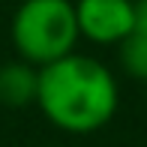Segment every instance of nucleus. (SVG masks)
<instances>
[{
    "instance_id": "nucleus-4",
    "label": "nucleus",
    "mask_w": 147,
    "mask_h": 147,
    "mask_svg": "<svg viewBox=\"0 0 147 147\" xmlns=\"http://www.w3.org/2000/svg\"><path fill=\"white\" fill-rule=\"evenodd\" d=\"M39 90V69L27 60H9L0 63V105L6 108H24L36 102Z\"/></svg>"
},
{
    "instance_id": "nucleus-3",
    "label": "nucleus",
    "mask_w": 147,
    "mask_h": 147,
    "mask_svg": "<svg viewBox=\"0 0 147 147\" xmlns=\"http://www.w3.org/2000/svg\"><path fill=\"white\" fill-rule=\"evenodd\" d=\"M78 33L96 45H120L135 30V0H78Z\"/></svg>"
},
{
    "instance_id": "nucleus-5",
    "label": "nucleus",
    "mask_w": 147,
    "mask_h": 147,
    "mask_svg": "<svg viewBox=\"0 0 147 147\" xmlns=\"http://www.w3.org/2000/svg\"><path fill=\"white\" fill-rule=\"evenodd\" d=\"M117 57H120V66H123L126 75L138 78V81H147V36L144 33L132 30L117 45Z\"/></svg>"
},
{
    "instance_id": "nucleus-6",
    "label": "nucleus",
    "mask_w": 147,
    "mask_h": 147,
    "mask_svg": "<svg viewBox=\"0 0 147 147\" xmlns=\"http://www.w3.org/2000/svg\"><path fill=\"white\" fill-rule=\"evenodd\" d=\"M135 30L147 36V0H135Z\"/></svg>"
},
{
    "instance_id": "nucleus-2",
    "label": "nucleus",
    "mask_w": 147,
    "mask_h": 147,
    "mask_svg": "<svg viewBox=\"0 0 147 147\" xmlns=\"http://www.w3.org/2000/svg\"><path fill=\"white\" fill-rule=\"evenodd\" d=\"M9 36L18 57L30 66H48L75 51L78 18L72 0H21L9 24Z\"/></svg>"
},
{
    "instance_id": "nucleus-1",
    "label": "nucleus",
    "mask_w": 147,
    "mask_h": 147,
    "mask_svg": "<svg viewBox=\"0 0 147 147\" xmlns=\"http://www.w3.org/2000/svg\"><path fill=\"white\" fill-rule=\"evenodd\" d=\"M120 87L102 60L90 54H72L39 66L36 105L48 123L69 135L99 132L117 111Z\"/></svg>"
}]
</instances>
